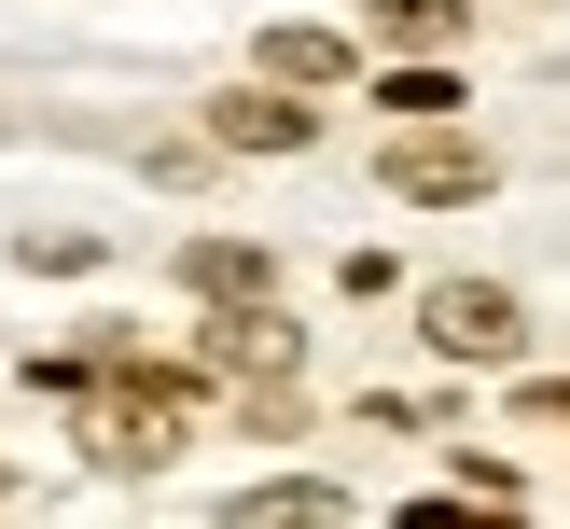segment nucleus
<instances>
[{
    "label": "nucleus",
    "instance_id": "f8f14e48",
    "mask_svg": "<svg viewBox=\"0 0 570 529\" xmlns=\"http://www.w3.org/2000/svg\"><path fill=\"white\" fill-rule=\"evenodd\" d=\"M0 488H14V460H0Z\"/></svg>",
    "mask_w": 570,
    "mask_h": 529
},
{
    "label": "nucleus",
    "instance_id": "0eeeda50",
    "mask_svg": "<svg viewBox=\"0 0 570 529\" xmlns=\"http://www.w3.org/2000/svg\"><path fill=\"white\" fill-rule=\"evenodd\" d=\"M265 70L321 98V84H348V42H334V28H265Z\"/></svg>",
    "mask_w": 570,
    "mask_h": 529
},
{
    "label": "nucleus",
    "instance_id": "9d476101",
    "mask_svg": "<svg viewBox=\"0 0 570 529\" xmlns=\"http://www.w3.org/2000/svg\"><path fill=\"white\" fill-rule=\"evenodd\" d=\"M390 111H404V126H445V111H460V70H445V56H417V70H390L376 84Z\"/></svg>",
    "mask_w": 570,
    "mask_h": 529
},
{
    "label": "nucleus",
    "instance_id": "f257e3e1",
    "mask_svg": "<svg viewBox=\"0 0 570 529\" xmlns=\"http://www.w3.org/2000/svg\"><path fill=\"white\" fill-rule=\"evenodd\" d=\"M181 418H195V376H126L83 418V445H98V473H167L181 460Z\"/></svg>",
    "mask_w": 570,
    "mask_h": 529
},
{
    "label": "nucleus",
    "instance_id": "20e7f679",
    "mask_svg": "<svg viewBox=\"0 0 570 529\" xmlns=\"http://www.w3.org/2000/svg\"><path fill=\"white\" fill-rule=\"evenodd\" d=\"M293 362H306V334L278 321V293H250V306H223V321H209V376H237V390H293Z\"/></svg>",
    "mask_w": 570,
    "mask_h": 529
},
{
    "label": "nucleus",
    "instance_id": "39448f33",
    "mask_svg": "<svg viewBox=\"0 0 570 529\" xmlns=\"http://www.w3.org/2000/svg\"><path fill=\"white\" fill-rule=\"evenodd\" d=\"M209 139H223V154H306V139H321V111H306V84L278 98V70H265L250 98H223V111H209Z\"/></svg>",
    "mask_w": 570,
    "mask_h": 529
},
{
    "label": "nucleus",
    "instance_id": "1a4fd4ad",
    "mask_svg": "<svg viewBox=\"0 0 570 529\" xmlns=\"http://www.w3.org/2000/svg\"><path fill=\"white\" fill-rule=\"evenodd\" d=\"M237 516H348V488H321V473H265V488H237Z\"/></svg>",
    "mask_w": 570,
    "mask_h": 529
},
{
    "label": "nucleus",
    "instance_id": "423d86ee",
    "mask_svg": "<svg viewBox=\"0 0 570 529\" xmlns=\"http://www.w3.org/2000/svg\"><path fill=\"white\" fill-rule=\"evenodd\" d=\"M181 293L195 306H250V293H278V251L265 237H195L181 251Z\"/></svg>",
    "mask_w": 570,
    "mask_h": 529
},
{
    "label": "nucleus",
    "instance_id": "f03ea898",
    "mask_svg": "<svg viewBox=\"0 0 570 529\" xmlns=\"http://www.w3.org/2000/svg\"><path fill=\"white\" fill-rule=\"evenodd\" d=\"M417 334H432V362H515L529 306L501 293V278H432V293H417Z\"/></svg>",
    "mask_w": 570,
    "mask_h": 529
},
{
    "label": "nucleus",
    "instance_id": "7ed1b4c3",
    "mask_svg": "<svg viewBox=\"0 0 570 529\" xmlns=\"http://www.w3.org/2000/svg\"><path fill=\"white\" fill-rule=\"evenodd\" d=\"M488 182H501V154H488V139H460V126L390 139V195H404V209H460V195H488Z\"/></svg>",
    "mask_w": 570,
    "mask_h": 529
},
{
    "label": "nucleus",
    "instance_id": "9b49d317",
    "mask_svg": "<svg viewBox=\"0 0 570 529\" xmlns=\"http://www.w3.org/2000/svg\"><path fill=\"white\" fill-rule=\"evenodd\" d=\"M529 418H570V376H543V390H529Z\"/></svg>",
    "mask_w": 570,
    "mask_h": 529
},
{
    "label": "nucleus",
    "instance_id": "6e6552de",
    "mask_svg": "<svg viewBox=\"0 0 570 529\" xmlns=\"http://www.w3.org/2000/svg\"><path fill=\"white\" fill-rule=\"evenodd\" d=\"M460 0H376V42H404V56H445V42H460Z\"/></svg>",
    "mask_w": 570,
    "mask_h": 529
}]
</instances>
